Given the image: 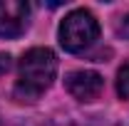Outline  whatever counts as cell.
Here are the masks:
<instances>
[{"mask_svg": "<svg viewBox=\"0 0 129 126\" xmlns=\"http://www.w3.org/2000/svg\"><path fill=\"white\" fill-rule=\"evenodd\" d=\"M57 72V57L47 47L27 49L17 67L15 96L20 101H35L45 94Z\"/></svg>", "mask_w": 129, "mask_h": 126, "instance_id": "cell-1", "label": "cell"}, {"mask_svg": "<svg viewBox=\"0 0 129 126\" xmlns=\"http://www.w3.org/2000/svg\"><path fill=\"white\" fill-rule=\"evenodd\" d=\"M99 35L94 15L89 10H72L60 25V45L67 52H82L87 49Z\"/></svg>", "mask_w": 129, "mask_h": 126, "instance_id": "cell-2", "label": "cell"}, {"mask_svg": "<svg viewBox=\"0 0 129 126\" xmlns=\"http://www.w3.org/2000/svg\"><path fill=\"white\" fill-rule=\"evenodd\" d=\"M30 8L22 0H0V37H20L27 27Z\"/></svg>", "mask_w": 129, "mask_h": 126, "instance_id": "cell-3", "label": "cell"}, {"mask_svg": "<svg viewBox=\"0 0 129 126\" xmlns=\"http://www.w3.org/2000/svg\"><path fill=\"white\" fill-rule=\"evenodd\" d=\"M102 84H104V79L99 77L97 72H92V69L70 72L67 79H64L67 92L75 96V99H80V101H92V99H97L99 92H102Z\"/></svg>", "mask_w": 129, "mask_h": 126, "instance_id": "cell-4", "label": "cell"}, {"mask_svg": "<svg viewBox=\"0 0 129 126\" xmlns=\"http://www.w3.org/2000/svg\"><path fill=\"white\" fill-rule=\"evenodd\" d=\"M117 94L122 99H129V64H124L117 72Z\"/></svg>", "mask_w": 129, "mask_h": 126, "instance_id": "cell-5", "label": "cell"}, {"mask_svg": "<svg viewBox=\"0 0 129 126\" xmlns=\"http://www.w3.org/2000/svg\"><path fill=\"white\" fill-rule=\"evenodd\" d=\"M117 35L124 37V40H129V13L117 20Z\"/></svg>", "mask_w": 129, "mask_h": 126, "instance_id": "cell-6", "label": "cell"}, {"mask_svg": "<svg viewBox=\"0 0 129 126\" xmlns=\"http://www.w3.org/2000/svg\"><path fill=\"white\" fill-rule=\"evenodd\" d=\"M10 54H5V52H0V77L3 74H8V69H10Z\"/></svg>", "mask_w": 129, "mask_h": 126, "instance_id": "cell-7", "label": "cell"}, {"mask_svg": "<svg viewBox=\"0 0 129 126\" xmlns=\"http://www.w3.org/2000/svg\"><path fill=\"white\" fill-rule=\"evenodd\" d=\"M0 126H3V121H0Z\"/></svg>", "mask_w": 129, "mask_h": 126, "instance_id": "cell-8", "label": "cell"}]
</instances>
